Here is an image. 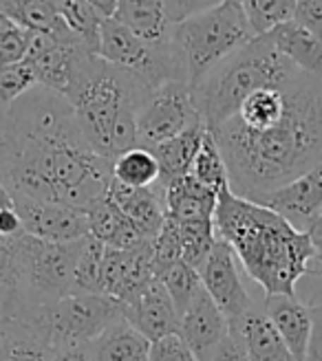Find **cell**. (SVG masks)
I'll use <instances>...</instances> for the list:
<instances>
[{"label": "cell", "mask_w": 322, "mask_h": 361, "mask_svg": "<svg viewBox=\"0 0 322 361\" xmlns=\"http://www.w3.org/2000/svg\"><path fill=\"white\" fill-rule=\"evenodd\" d=\"M0 183L86 212L109 190L111 161L88 146L66 97L33 86L0 115Z\"/></svg>", "instance_id": "6da1fadb"}, {"label": "cell", "mask_w": 322, "mask_h": 361, "mask_svg": "<svg viewBox=\"0 0 322 361\" xmlns=\"http://www.w3.org/2000/svg\"><path fill=\"white\" fill-rule=\"evenodd\" d=\"M210 135L237 196L287 185L322 159V82L298 71L278 86L258 88Z\"/></svg>", "instance_id": "7a4b0ae2"}, {"label": "cell", "mask_w": 322, "mask_h": 361, "mask_svg": "<svg viewBox=\"0 0 322 361\" xmlns=\"http://www.w3.org/2000/svg\"><path fill=\"white\" fill-rule=\"evenodd\" d=\"M217 238L229 245L245 274L265 295H296L302 278L320 276L311 269L314 245L309 233L294 229L280 214L223 188L214 209Z\"/></svg>", "instance_id": "3957f363"}, {"label": "cell", "mask_w": 322, "mask_h": 361, "mask_svg": "<svg viewBox=\"0 0 322 361\" xmlns=\"http://www.w3.org/2000/svg\"><path fill=\"white\" fill-rule=\"evenodd\" d=\"M146 95L148 88L129 71L86 53L64 97L88 146L113 161L137 146V115Z\"/></svg>", "instance_id": "277c9868"}, {"label": "cell", "mask_w": 322, "mask_h": 361, "mask_svg": "<svg viewBox=\"0 0 322 361\" xmlns=\"http://www.w3.org/2000/svg\"><path fill=\"white\" fill-rule=\"evenodd\" d=\"M300 68L285 58L267 35L252 38L192 86L194 106L208 133H214L225 123L258 88L278 86L292 80Z\"/></svg>", "instance_id": "5b68a950"}, {"label": "cell", "mask_w": 322, "mask_h": 361, "mask_svg": "<svg viewBox=\"0 0 322 361\" xmlns=\"http://www.w3.org/2000/svg\"><path fill=\"white\" fill-rule=\"evenodd\" d=\"M252 38L256 35L247 25L243 7L232 0L188 20L174 23L170 29V44L190 88Z\"/></svg>", "instance_id": "8992f818"}, {"label": "cell", "mask_w": 322, "mask_h": 361, "mask_svg": "<svg viewBox=\"0 0 322 361\" xmlns=\"http://www.w3.org/2000/svg\"><path fill=\"white\" fill-rule=\"evenodd\" d=\"M97 56L135 75L148 90L166 82H186L177 53L168 42H146L139 35L121 27L113 18H104L100 29ZM188 84V82H186Z\"/></svg>", "instance_id": "52a82bcc"}, {"label": "cell", "mask_w": 322, "mask_h": 361, "mask_svg": "<svg viewBox=\"0 0 322 361\" xmlns=\"http://www.w3.org/2000/svg\"><path fill=\"white\" fill-rule=\"evenodd\" d=\"M18 260L27 298L33 306H44L64 295L76 293V243H49L33 236L16 238Z\"/></svg>", "instance_id": "ba28073f"}, {"label": "cell", "mask_w": 322, "mask_h": 361, "mask_svg": "<svg viewBox=\"0 0 322 361\" xmlns=\"http://www.w3.org/2000/svg\"><path fill=\"white\" fill-rule=\"evenodd\" d=\"M44 331L53 348L91 344L121 315V304L102 293H71L42 306Z\"/></svg>", "instance_id": "9c48e42d"}, {"label": "cell", "mask_w": 322, "mask_h": 361, "mask_svg": "<svg viewBox=\"0 0 322 361\" xmlns=\"http://www.w3.org/2000/svg\"><path fill=\"white\" fill-rule=\"evenodd\" d=\"M196 123H203L186 82H166L153 90L137 115V146L153 150Z\"/></svg>", "instance_id": "30bf717a"}, {"label": "cell", "mask_w": 322, "mask_h": 361, "mask_svg": "<svg viewBox=\"0 0 322 361\" xmlns=\"http://www.w3.org/2000/svg\"><path fill=\"white\" fill-rule=\"evenodd\" d=\"M247 201L274 209L298 231H309L322 219V159L318 164L278 190L258 194Z\"/></svg>", "instance_id": "8fae6325"}, {"label": "cell", "mask_w": 322, "mask_h": 361, "mask_svg": "<svg viewBox=\"0 0 322 361\" xmlns=\"http://www.w3.org/2000/svg\"><path fill=\"white\" fill-rule=\"evenodd\" d=\"M27 236L49 243H76L88 233L86 212L64 203L11 196Z\"/></svg>", "instance_id": "7c38bea8"}, {"label": "cell", "mask_w": 322, "mask_h": 361, "mask_svg": "<svg viewBox=\"0 0 322 361\" xmlns=\"http://www.w3.org/2000/svg\"><path fill=\"white\" fill-rule=\"evenodd\" d=\"M201 284L205 293L212 298V302L219 306L221 313L232 322L247 313L256 304L252 295L247 293V288L241 280V274L237 269V256L229 249L227 243L217 238L208 260L203 262L201 271Z\"/></svg>", "instance_id": "4fadbf2b"}, {"label": "cell", "mask_w": 322, "mask_h": 361, "mask_svg": "<svg viewBox=\"0 0 322 361\" xmlns=\"http://www.w3.org/2000/svg\"><path fill=\"white\" fill-rule=\"evenodd\" d=\"M86 53L91 51L80 42H60L47 33L31 31V42L25 62L33 71L35 86L64 97L71 80H73L76 66Z\"/></svg>", "instance_id": "5bb4252c"}, {"label": "cell", "mask_w": 322, "mask_h": 361, "mask_svg": "<svg viewBox=\"0 0 322 361\" xmlns=\"http://www.w3.org/2000/svg\"><path fill=\"white\" fill-rule=\"evenodd\" d=\"M155 280L150 240L133 249H104L102 258V295L119 304L135 298L141 288Z\"/></svg>", "instance_id": "9a60e30c"}, {"label": "cell", "mask_w": 322, "mask_h": 361, "mask_svg": "<svg viewBox=\"0 0 322 361\" xmlns=\"http://www.w3.org/2000/svg\"><path fill=\"white\" fill-rule=\"evenodd\" d=\"M121 315L150 344L179 331V313L164 284L157 278L148 286L141 288L135 298L121 304Z\"/></svg>", "instance_id": "2e32d148"}, {"label": "cell", "mask_w": 322, "mask_h": 361, "mask_svg": "<svg viewBox=\"0 0 322 361\" xmlns=\"http://www.w3.org/2000/svg\"><path fill=\"white\" fill-rule=\"evenodd\" d=\"M106 194H109V198L119 207V212L141 233V238L153 240L157 236L161 225L166 221L164 185L157 183L153 188H126L111 180Z\"/></svg>", "instance_id": "e0dca14e"}, {"label": "cell", "mask_w": 322, "mask_h": 361, "mask_svg": "<svg viewBox=\"0 0 322 361\" xmlns=\"http://www.w3.org/2000/svg\"><path fill=\"white\" fill-rule=\"evenodd\" d=\"M229 333L241 341L247 361H296L263 306L254 304L247 313L232 319Z\"/></svg>", "instance_id": "ac0fdd59"}, {"label": "cell", "mask_w": 322, "mask_h": 361, "mask_svg": "<svg viewBox=\"0 0 322 361\" xmlns=\"http://www.w3.org/2000/svg\"><path fill=\"white\" fill-rule=\"evenodd\" d=\"M177 335L199 357L229 335V319L221 313V309L203 288L188 309L179 315Z\"/></svg>", "instance_id": "d6986e66"}, {"label": "cell", "mask_w": 322, "mask_h": 361, "mask_svg": "<svg viewBox=\"0 0 322 361\" xmlns=\"http://www.w3.org/2000/svg\"><path fill=\"white\" fill-rule=\"evenodd\" d=\"M263 311L287 344L296 361L307 359L311 337V309L298 295H265Z\"/></svg>", "instance_id": "ffe728a7"}, {"label": "cell", "mask_w": 322, "mask_h": 361, "mask_svg": "<svg viewBox=\"0 0 322 361\" xmlns=\"http://www.w3.org/2000/svg\"><path fill=\"white\" fill-rule=\"evenodd\" d=\"M40 311L42 306L29 317L0 329V361H53V346Z\"/></svg>", "instance_id": "44dd1931"}, {"label": "cell", "mask_w": 322, "mask_h": 361, "mask_svg": "<svg viewBox=\"0 0 322 361\" xmlns=\"http://www.w3.org/2000/svg\"><path fill=\"white\" fill-rule=\"evenodd\" d=\"M38 309L40 306H33L25 291L16 238L0 236V329L29 317Z\"/></svg>", "instance_id": "7402d4cb"}, {"label": "cell", "mask_w": 322, "mask_h": 361, "mask_svg": "<svg viewBox=\"0 0 322 361\" xmlns=\"http://www.w3.org/2000/svg\"><path fill=\"white\" fill-rule=\"evenodd\" d=\"M166 190V216L179 223L212 219L217 209V192L201 185L190 172L172 178L164 185Z\"/></svg>", "instance_id": "603a6c76"}, {"label": "cell", "mask_w": 322, "mask_h": 361, "mask_svg": "<svg viewBox=\"0 0 322 361\" xmlns=\"http://www.w3.org/2000/svg\"><path fill=\"white\" fill-rule=\"evenodd\" d=\"M86 223H88V233L111 249H133L141 243H146L141 238V233L133 227V223L111 201L109 194L100 196L86 209Z\"/></svg>", "instance_id": "cb8c5ba5"}, {"label": "cell", "mask_w": 322, "mask_h": 361, "mask_svg": "<svg viewBox=\"0 0 322 361\" xmlns=\"http://www.w3.org/2000/svg\"><path fill=\"white\" fill-rule=\"evenodd\" d=\"M113 20L155 44L168 42L172 29L164 0H117Z\"/></svg>", "instance_id": "d4e9b609"}, {"label": "cell", "mask_w": 322, "mask_h": 361, "mask_svg": "<svg viewBox=\"0 0 322 361\" xmlns=\"http://www.w3.org/2000/svg\"><path fill=\"white\" fill-rule=\"evenodd\" d=\"M0 11L16 27L33 33H47L60 42H80L60 20L56 0H0Z\"/></svg>", "instance_id": "484cf974"}, {"label": "cell", "mask_w": 322, "mask_h": 361, "mask_svg": "<svg viewBox=\"0 0 322 361\" xmlns=\"http://www.w3.org/2000/svg\"><path fill=\"white\" fill-rule=\"evenodd\" d=\"M93 361H148L150 341L119 317L88 344Z\"/></svg>", "instance_id": "4316f807"}, {"label": "cell", "mask_w": 322, "mask_h": 361, "mask_svg": "<svg viewBox=\"0 0 322 361\" xmlns=\"http://www.w3.org/2000/svg\"><path fill=\"white\" fill-rule=\"evenodd\" d=\"M205 135H208L205 126L196 123L192 128L184 130L181 135L159 143V146H155L150 150L157 159L159 170H161V178H159L161 185H166L172 178H179L190 172L196 154L201 150V143H203Z\"/></svg>", "instance_id": "83f0119b"}, {"label": "cell", "mask_w": 322, "mask_h": 361, "mask_svg": "<svg viewBox=\"0 0 322 361\" xmlns=\"http://www.w3.org/2000/svg\"><path fill=\"white\" fill-rule=\"evenodd\" d=\"M267 38H270L272 44L285 58H290L300 71H305V73L322 82V40L320 38H316V35H311L309 31H305L292 20L270 31Z\"/></svg>", "instance_id": "f1b7e54d"}, {"label": "cell", "mask_w": 322, "mask_h": 361, "mask_svg": "<svg viewBox=\"0 0 322 361\" xmlns=\"http://www.w3.org/2000/svg\"><path fill=\"white\" fill-rule=\"evenodd\" d=\"M161 170L148 148L135 146L111 161V180L126 188H153L159 183Z\"/></svg>", "instance_id": "f546056e"}, {"label": "cell", "mask_w": 322, "mask_h": 361, "mask_svg": "<svg viewBox=\"0 0 322 361\" xmlns=\"http://www.w3.org/2000/svg\"><path fill=\"white\" fill-rule=\"evenodd\" d=\"M56 9H58L60 20L66 25V29L73 33L93 56H97L100 29L104 23L100 11L91 3H86V0H56Z\"/></svg>", "instance_id": "4dcf8cb0"}, {"label": "cell", "mask_w": 322, "mask_h": 361, "mask_svg": "<svg viewBox=\"0 0 322 361\" xmlns=\"http://www.w3.org/2000/svg\"><path fill=\"white\" fill-rule=\"evenodd\" d=\"M177 227H179V236H181V260L192 269L201 271L214 243H217L214 221L212 219L184 221V223L177 221Z\"/></svg>", "instance_id": "1f68e13d"}, {"label": "cell", "mask_w": 322, "mask_h": 361, "mask_svg": "<svg viewBox=\"0 0 322 361\" xmlns=\"http://www.w3.org/2000/svg\"><path fill=\"white\" fill-rule=\"evenodd\" d=\"M104 249L97 238L86 233L78 240V258H76V293H102V258Z\"/></svg>", "instance_id": "d6a6232c"}, {"label": "cell", "mask_w": 322, "mask_h": 361, "mask_svg": "<svg viewBox=\"0 0 322 361\" xmlns=\"http://www.w3.org/2000/svg\"><path fill=\"white\" fill-rule=\"evenodd\" d=\"M157 280L164 284V288L168 291L179 315H181L194 302V298L203 291L199 271L192 269L190 264H186L184 260L168 267L166 271H161V274L157 276Z\"/></svg>", "instance_id": "836d02e7"}, {"label": "cell", "mask_w": 322, "mask_h": 361, "mask_svg": "<svg viewBox=\"0 0 322 361\" xmlns=\"http://www.w3.org/2000/svg\"><path fill=\"white\" fill-rule=\"evenodd\" d=\"M190 174L199 180L201 185L210 188L212 192H217V194L223 188H229V178H227V168H225L223 154H221L217 141H214V137L210 133L205 135V139L201 143V150L194 159Z\"/></svg>", "instance_id": "e575fe53"}, {"label": "cell", "mask_w": 322, "mask_h": 361, "mask_svg": "<svg viewBox=\"0 0 322 361\" xmlns=\"http://www.w3.org/2000/svg\"><path fill=\"white\" fill-rule=\"evenodd\" d=\"M243 13L254 35H267L292 20L294 0H243Z\"/></svg>", "instance_id": "d590c367"}, {"label": "cell", "mask_w": 322, "mask_h": 361, "mask_svg": "<svg viewBox=\"0 0 322 361\" xmlns=\"http://www.w3.org/2000/svg\"><path fill=\"white\" fill-rule=\"evenodd\" d=\"M33 86H35V78L27 62L0 66V115H3L13 102H18L25 93H29Z\"/></svg>", "instance_id": "8d00e7d4"}, {"label": "cell", "mask_w": 322, "mask_h": 361, "mask_svg": "<svg viewBox=\"0 0 322 361\" xmlns=\"http://www.w3.org/2000/svg\"><path fill=\"white\" fill-rule=\"evenodd\" d=\"M150 251H153L155 278L161 274V271H166L168 267L181 262V236H179L177 221L166 216L159 233L150 240Z\"/></svg>", "instance_id": "74e56055"}, {"label": "cell", "mask_w": 322, "mask_h": 361, "mask_svg": "<svg viewBox=\"0 0 322 361\" xmlns=\"http://www.w3.org/2000/svg\"><path fill=\"white\" fill-rule=\"evenodd\" d=\"M148 361H199L186 341L174 335H166L150 344Z\"/></svg>", "instance_id": "f35d334b"}, {"label": "cell", "mask_w": 322, "mask_h": 361, "mask_svg": "<svg viewBox=\"0 0 322 361\" xmlns=\"http://www.w3.org/2000/svg\"><path fill=\"white\" fill-rule=\"evenodd\" d=\"M29 42H31V31L23 27H13L0 35V66L25 62Z\"/></svg>", "instance_id": "ab89813d"}, {"label": "cell", "mask_w": 322, "mask_h": 361, "mask_svg": "<svg viewBox=\"0 0 322 361\" xmlns=\"http://www.w3.org/2000/svg\"><path fill=\"white\" fill-rule=\"evenodd\" d=\"M292 23L322 40V0H294Z\"/></svg>", "instance_id": "60d3db41"}, {"label": "cell", "mask_w": 322, "mask_h": 361, "mask_svg": "<svg viewBox=\"0 0 322 361\" xmlns=\"http://www.w3.org/2000/svg\"><path fill=\"white\" fill-rule=\"evenodd\" d=\"M221 3H225V0H164L166 13L172 25L188 20L192 16H199L208 9L219 7Z\"/></svg>", "instance_id": "b9f144b4"}, {"label": "cell", "mask_w": 322, "mask_h": 361, "mask_svg": "<svg viewBox=\"0 0 322 361\" xmlns=\"http://www.w3.org/2000/svg\"><path fill=\"white\" fill-rule=\"evenodd\" d=\"M199 361H247V355L241 346V341L229 333L219 344H214L210 350L199 355Z\"/></svg>", "instance_id": "7bdbcfd3"}, {"label": "cell", "mask_w": 322, "mask_h": 361, "mask_svg": "<svg viewBox=\"0 0 322 361\" xmlns=\"http://www.w3.org/2000/svg\"><path fill=\"white\" fill-rule=\"evenodd\" d=\"M311 309V337L305 361H322V300L309 304Z\"/></svg>", "instance_id": "ee69618b"}, {"label": "cell", "mask_w": 322, "mask_h": 361, "mask_svg": "<svg viewBox=\"0 0 322 361\" xmlns=\"http://www.w3.org/2000/svg\"><path fill=\"white\" fill-rule=\"evenodd\" d=\"M53 361H93V357L88 350V344H78L53 348Z\"/></svg>", "instance_id": "f6af8a7d"}, {"label": "cell", "mask_w": 322, "mask_h": 361, "mask_svg": "<svg viewBox=\"0 0 322 361\" xmlns=\"http://www.w3.org/2000/svg\"><path fill=\"white\" fill-rule=\"evenodd\" d=\"M307 233H309L311 245H314V260H318V264L322 269V219L316 221ZM320 274H322V271H320Z\"/></svg>", "instance_id": "bcb514c9"}, {"label": "cell", "mask_w": 322, "mask_h": 361, "mask_svg": "<svg viewBox=\"0 0 322 361\" xmlns=\"http://www.w3.org/2000/svg\"><path fill=\"white\" fill-rule=\"evenodd\" d=\"M86 3H91L102 18H113L115 13V7H117V0H86Z\"/></svg>", "instance_id": "7dc6e473"}, {"label": "cell", "mask_w": 322, "mask_h": 361, "mask_svg": "<svg viewBox=\"0 0 322 361\" xmlns=\"http://www.w3.org/2000/svg\"><path fill=\"white\" fill-rule=\"evenodd\" d=\"M7 207H13V198L9 194V190L3 183H0V212L7 209Z\"/></svg>", "instance_id": "c3c4849f"}, {"label": "cell", "mask_w": 322, "mask_h": 361, "mask_svg": "<svg viewBox=\"0 0 322 361\" xmlns=\"http://www.w3.org/2000/svg\"><path fill=\"white\" fill-rule=\"evenodd\" d=\"M13 27H16V25H13V23L9 20V18H7V16H5L3 11H0V35H3V33H7V31H9V29H13Z\"/></svg>", "instance_id": "681fc988"}, {"label": "cell", "mask_w": 322, "mask_h": 361, "mask_svg": "<svg viewBox=\"0 0 322 361\" xmlns=\"http://www.w3.org/2000/svg\"><path fill=\"white\" fill-rule=\"evenodd\" d=\"M318 300H322V288H318V291L311 295V300H309V302H305V304L309 306V304H314V302H318Z\"/></svg>", "instance_id": "f907efd6"}, {"label": "cell", "mask_w": 322, "mask_h": 361, "mask_svg": "<svg viewBox=\"0 0 322 361\" xmlns=\"http://www.w3.org/2000/svg\"><path fill=\"white\" fill-rule=\"evenodd\" d=\"M232 3H239V5H241V3H243V0H232Z\"/></svg>", "instance_id": "816d5d0a"}]
</instances>
